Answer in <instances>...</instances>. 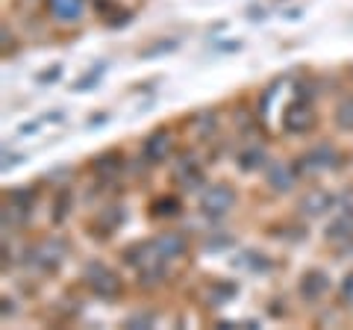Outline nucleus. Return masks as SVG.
Returning <instances> with one entry per match:
<instances>
[{
  "mask_svg": "<svg viewBox=\"0 0 353 330\" xmlns=\"http://www.w3.org/2000/svg\"><path fill=\"white\" fill-rule=\"evenodd\" d=\"M268 186H274L277 192H289L294 186V171L285 162H271L268 168Z\"/></svg>",
  "mask_w": 353,
  "mask_h": 330,
  "instance_id": "obj_8",
  "label": "nucleus"
},
{
  "mask_svg": "<svg viewBox=\"0 0 353 330\" xmlns=\"http://www.w3.org/2000/svg\"><path fill=\"white\" fill-rule=\"evenodd\" d=\"M303 162H306V168H330V165L339 162V153L333 151V145H318L315 151L306 153Z\"/></svg>",
  "mask_w": 353,
  "mask_h": 330,
  "instance_id": "obj_10",
  "label": "nucleus"
},
{
  "mask_svg": "<svg viewBox=\"0 0 353 330\" xmlns=\"http://www.w3.org/2000/svg\"><path fill=\"white\" fill-rule=\"evenodd\" d=\"M330 204H333V197H330L324 189H312L301 201V213L303 215H321V213L330 210Z\"/></svg>",
  "mask_w": 353,
  "mask_h": 330,
  "instance_id": "obj_9",
  "label": "nucleus"
},
{
  "mask_svg": "<svg viewBox=\"0 0 353 330\" xmlns=\"http://www.w3.org/2000/svg\"><path fill=\"white\" fill-rule=\"evenodd\" d=\"M262 162H265V151H262V148H248V151L239 157V168H241V171H256Z\"/></svg>",
  "mask_w": 353,
  "mask_h": 330,
  "instance_id": "obj_13",
  "label": "nucleus"
},
{
  "mask_svg": "<svg viewBox=\"0 0 353 330\" xmlns=\"http://www.w3.org/2000/svg\"><path fill=\"white\" fill-rule=\"evenodd\" d=\"M80 0H50V9H53V15L62 18V21H71L80 15Z\"/></svg>",
  "mask_w": 353,
  "mask_h": 330,
  "instance_id": "obj_12",
  "label": "nucleus"
},
{
  "mask_svg": "<svg viewBox=\"0 0 353 330\" xmlns=\"http://www.w3.org/2000/svg\"><path fill=\"white\" fill-rule=\"evenodd\" d=\"M176 213H180V201L176 197H159L153 204V215H176Z\"/></svg>",
  "mask_w": 353,
  "mask_h": 330,
  "instance_id": "obj_15",
  "label": "nucleus"
},
{
  "mask_svg": "<svg viewBox=\"0 0 353 330\" xmlns=\"http://www.w3.org/2000/svg\"><path fill=\"white\" fill-rule=\"evenodd\" d=\"M174 180H180L185 189H197V186H203V171H201V165H197L192 157H185L183 162H176Z\"/></svg>",
  "mask_w": 353,
  "mask_h": 330,
  "instance_id": "obj_6",
  "label": "nucleus"
},
{
  "mask_svg": "<svg viewBox=\"0 0 353 330\" xmlns=\"http://www.w3.org/2000/svg\"><path fill=\"white\" fill-rule=\"evenodd\" d=\"M339 298L345 304H353V274H347L345 280H341V289H339Z\"/></svg>",
  "mask_w": 353,
  "mask_h": 330,
  "instance_id": "obj_18",
  "label": "nucleus"
},
{
  "mask_svg": "<svg viewBox=\"0 0 353 330\" xmlns=\"http://www.w3.org/2000/svg\"><path fill=\"white\" fill-rule=\"evenodd\" d=\"M233 204H236V189L230 183H215L201 195V210L206 215H224L227 210H233Z\"/></svg>",
  "mask_w": 353,
  "mask_h": 330,
  "instance_id": "obj_1",
  "label": "nucleus"
},
{
  "mask_svg": "<svg viewBox=\"0 0 353 330\" xmlns=\"http://www.w3.org/2000/svg\"><path fill=\"white\" fill-rule=\"evenodd\" d=\"M121 168V162H118V153H106V157H101L94 162V171L97 174H115Z\"/></svg>",
  "mask_w": 353,
  "mask_h": 330,
  "instance_id": "obj_16",
  "label": "nucleus"
},
{
  "mask_svg": "<svg viewBox=\"0 0 353 330\" xmlns=\"http://www.w3.org/2000/svg\"><path fill=\"white\" fill-rule=\"evenodd\" d=\"M68 204H71V192L65 189L62 197H57V204H53V206H57V210H53V218H57V222H62V218L68 215Z\"/></svg>",
  "mask_w": 353,
  "mask_h": 330,
  "instance_id": "obj_17",
  "label": "nucleus"
},
{
  "mask_svg": "<svg viewBox=\"0 0 353 330\" xmlns=\"http://www.w3.org/2000/svg\"><path fill=\"white\" fill-rule=\"evenodd\" d=\"M153 251H157L159 260L168 262L189 251V239H185V233H180V230H171V233H162L159 239H153Z\"/></svg>",
  "mask_w": 353,
  "mask_h": 330,
  "instance_id": "obj_4",
  "label": "nucleus"
},
{
  "mask_svg": "<svg viewBox=\"0 0 353 330\" xmlns=\"http://www.w3.org/2000/svg\"><path fill=\"white\" fill-rule=\"evenodd\" d=\"M168 153H171V136L165 133V130H157V133L145 142V157L150 162H162Z\"/></svg>",
  "mask_w": 353,
  "mask_h": 330,
  "instance_id": "obj_7",
  "label": "nucleus"
},
{
  "mask_svg": "<svg viewBox=\"0 0 353 330\" xmlns=\"http://www.w3.org/2000/svg\"><path fill=\"white\" fill-rule=\"evenodd\" d=\"M294 92H297V101H306V104L315 97V92H312V86H309V83H297Z\"/></svg>",
  "mask_w": 353,
  "mask_h": 330,
  "instance_id": "obj_19",
  "label": "nucleus"
},
{
  "mask_svg": "<svg viewBox=\"0 0 353 330\" xmlns=\"http://www.w3.org/2000/svg\"><path fill=\"white\" fill-rule=\"evenodd\" d=\"M85 280L92 286V292L101 295V298H118L121 295V278L115 271H109L106 266H101V262H92L85 269Z\"/></svg>",
  "mask_w": 353,
  "mask_h": 330,
  "instance_id": "obj_2",
  "label": "nucleus"
},
{
  "mask_svg": "<svg viewBox=\"0 0 353 330\" xmlns=\"http://www.w3.org/2000/svg\"><path fill=\"white\" fill-rule=\"evenodd\" d=\"M141 324H153V316H132V318H127V327H141Z\"/></svg>",
  "mask_w": 353,
  "mask_h": 330,
  "instance_id": "obj_20",
  "label": "nucleus"
},
{
  "mask_svg": "<svg viewBox=\"0 0 353 330\" xmlns=\"http://www.w3.org/2000/svg\"><path fill=\"white\" fill-rule=\"evenodd\" d=\"M353 236V213H345L327 227V242H347Z\"/></svg>",
  "mask_w": 353,
  "mask_h": 330,
  "instance_id": "obj_11",
  "label": "nucleus"
},
{
  "mask_svg": "<svg viewBox=\"0 0 353 330\" xmlns=\"http://www.w3.org/2000/svg\"><path fill=\"white\" fill-rule=\"evenodd\" d=\"M336 124L341 130H353V97L339 104V113H336Z\"/></svg>",
  "mask_w": 353,
  "mask_h": 330,
  "instance_id": "obj_14",
  "label": "nucleus"
},
{
  "mask_svg": "<svg viewBox=\"0 0 353 330\" xmlns=\"http://www.w3.org/2000/svg\"><path fill=\"white\" fill-rule=\"evenodd\" d=\"M283 127L289 133H309L315 127V115L309 109L306 101H294L289 109H285V118H283Z\"/></svg>",
  "mask_w": 353,
  "mask_h": 330,
  "instance_id": "obj_3",
  "label": "nucleus"
},
{
  "mask_svg": "<svg viewBox=\"0 0 353 330\" xmlns=\"http://www.w3.org/2000/svg\"><path fill=\"white\" fill-rule=\"evenodd\" d=\"M297 289H301L303 301H318L330 289V280H327L324 271H306L301 278V286H297Z\"/></svg>",
  "mask_w": 353,
  "mask_h": 330,
  "instance_id": "obj_5",
  "label": "nucleus"
}]
</instances>
